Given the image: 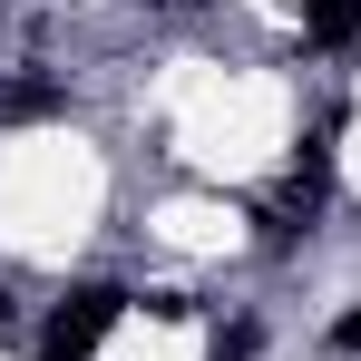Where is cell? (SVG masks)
Returning a JSON list of instances; mask_svg holds the SVG:
<instances>
[{"mask_svg":"<svg viewBox=\"0 0 361 361\" xmlns=\"http://www.w3.org/2000/svg\"><path fill=\"white\" fill-rule=\"evenodd\" d=\"M127 302H137V293H118V283H78V293L49 312V332H39V352H30V361H88L108 332H118Z\"/></svg>","mask_w":361,"mask_h":361,"instance_id":"cell-1","label":"cell"},{"mask_svg":"<svg viewBox=\"0 0 361 361\" xmlns=\"http://www.w3.org/2000/svg\"><path fill=\"white\" fill-rule=\"evenodd\" d=\"M302 39H312V49H352L361 39V0H312V10H302Z\"/></svg>","mask_w":361,"mask_h":361,"instance_id":"cell-2","label":"cell"},{"mask_svg":"<svg viewBox=\"0 0 361 361\" xmlns=\"http://www.w3.org/2000/svg\"><path fill=\"white\" fill-rule=\"evenodd\" d=\"M0 118H10V127H30V118H59V88H49V78H20V88L0 98Z\"/></svg>","mask_w":361,"mask_h":361,"instance_id":"cell-3","label":"cell"},{"mask_svg":"<svg viewBox=\"0 0 361 361\" xmlns=\"http://www.w3.org/2000/svg\"><path fill=\"white\" fill-rule=\"evenodd\" d=\"M332 352H361V312H342V322H332Z\"/></svg>","mask_w":361,"mask_h":361,"instance_id":"cell-4","label":"cell"},{"mask_svg":"<svg viewBox=\"0 0 361 361\" xmlns=\"http://www.w3.org/2000/svg\"><path fill=\"white\" fill-rule=\"evenodd\" d=\"M10 332H20V302H10V293H0V342H10Z\"/></svg>","mask_w":361,"mask_h":361,"instance_id":"cell-5","label":"cell"},{"mask_svg":"<svg viewBox=\"0 0 361 361\" xmlns=\"http://www.w3.org/2000/svg\"><path fill=\"white\" fill-rule=\"evenodd\" d=\"M157 10H185V0H157Z\"/></svg>","mask_w":361,"mask_h":361,"instance_id":"cell-6","label":"cell"}]
</instances>
